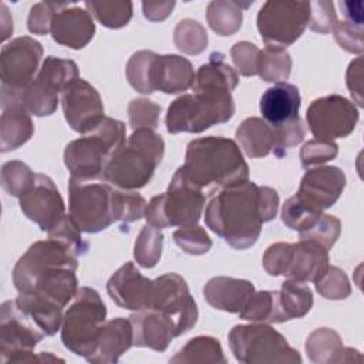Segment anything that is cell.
Instances as JSON below:
<instances>
[{"label":"cell","instance_id":"cell-51","mask_svg":"<svg viewBox=\"0 0 364 364\" xmlns=\"http://www.w3.org/2000/svg\"><path fill=\"white\" fill-rule=\"evenodd\" d=\"M48 237L65 243L73 250H75L78 256L87 250V243L81 237V229L77 226L70 215H65L61 222L48 232Z\"/></svg>","mask_w":364,"mask_h":364},{"label":"cell","instance_id":"cell-4","mask_svg":"<svg viewBox=\"0 0 364 364\" xmlns=\"http://www.w3.org/2000/svg\"><path fill=\"white\" fill-rule=\"evenodd\" d=\"M164 151V139L155 129H134L127 145L118 149L107 162L102 179L124 191L144 188L161 164Z\"/></svg>","mask_w":364,"mask_h":364},{"label":"cell","instance_id":"cell-10","mask_svg":"<svg viewBox=\"0 0 364 364\" xmlns=\"http://www.w3.org/2000/svg\"><path fill=\"white\" fill-rule=\"evenodd\" d=\"M310 1L269 0L257 13V30L272 48H283L293 44L309 26Z\"/></svg>","mask_w":364,"mask_h":364},{"label":"cell","instance_id":"cell-30","mask_svg":"<svg viewBox=\"0 0 364 364\" xmlns=\"http://www.w3.org/2000/svg\"><path fill=\"white\" fill-rule=\"evenodd\" d=\"M77 78H80V73L73 60L50 55L44 60L37 77L34 78V84L47 94L58 97V94H63V91Z\"/></svg>","mask_w":364,"mask_h":364},{"label":"cell","instance_id":"cell-42","mask_svg":"<svg viewBox=\"0 0 364 364\" xmlns=\"http://www.w3.org/2000/svg\"><path fill=\"white\" fill-rule=\"evenodd\" d=\"M112 216L114 220L135 222L145 216L146 200L136 192L132 191H112L111 196Z\"/></svg>","mask_w":364,"mask_h":364},{"label":"cell","instance_id":"cell-20","mask_svg":"<svg viewBox=\"0 0 364 364\" xmlns=\"http://www.w3.org/2000/svg\"><path fill=\"white\" fill-rule=\"evenodd\" d=\"M129 321L134 331V346L136 347H148L161 353L178 337L175 320L154 309L132 313Z\"/></svg>","mask_w":364,"mask_h":364},{"label":"cell","instance_id":"cell-9","mask_svg":"<svg viewBox=\"0 0 364 364\" xmlns=\"http://www.w3.org/2000/svg\"><path fill=\"white\" fill-rule=\"evenodd\" d=\"M229 346L239 363L300 364L301 355L269 324L235 326L229 333Z\"/></svg>","mask_w":364,"mask_h":364},{"label":"cell","instance_id":"cell-26","mask_svg":"<svg viewBox=\"0 0 364 364\" xmlns=\"http://www.w3.org/2000/svg\"><path fill=\"white\" fill-rule=\"evenodd\" d=\"M131 346H134L131 321L129 318L117 317L105 321L95 351L85 360L95 364L117 363Z\"/></svg>","mask_w":364,"mask_h":364},{"label":"cell","instance_id":"cell-43","mask_svg":"<svg viewBox=\"0 0 364 364\" xmlns=\"http://www.w3.org/2000/svg\"><path fill=\"white\" fill-rule=\"evenodd\" d=\"M314 284L318 294L324 299L341 300L351 294V286L347 274L336 266H328L327 272L314 282Z\"/></svg>","mask_w":364,"mask_h":364},{"label":"cell","instance_id":"cell-37","mask_svg":"<svg viewBox=\"0 0 364 364\" xmlns=\"http://www.w3.org/2000/svg\"><path fill=\"white\" fill-rule=\"evenodd\" d=\"M164 235L161 229L146 223L134 245V257L136 263L145 269L154 267L161 257Z\"/></svg>","mask_w":364,"mask_h":364},{"label":"cell","instance_id":"cell-48","mask_svg":"<svg viewBox=\"0 0 364 364\" xmlns=\"http://www.w3.org/2000/svg\"><path fill=\"white\" fill-rule=\"evenodd\" d=\"M161 107L154 101L146 98H135L128 105V118L132 129L149 128L155 129L158 127Z\"/></svg>","mask_w":364,"mask_h":364},{"label":"cell","instance_id":"cell-16","mask_svg":"<svg viewBox=\"0 0 364 364\" xmlns=\"http://www.w3.org/2000/svg\"><path fill=\"white\" fill-rule=\"evenodd\" d=\"M61 105L65 121L80 134L91 132L105 118L98 91L82 78H77L63 91Z\"/></svg>","mask_w":364,"mask_h":364},{"label":"cell","instance_id":"cell-57","mask_svg":"<svg viewBox=\"0 0 364 364\" xmlns=\"http://www.w3.org/2000/svg\"><path fill=\"white\" fill-rule=\"evenodd\" d=\"M259 205L263 222L274 219L279 208V195L273 188L259 186Z\"/></svg>","mask_w":364,"mask_h":364},{"label":"cell","instance_id":"cell-41","mask_svg":"<svg viewBox=\"0 0 364 364\" xmlns=\"http://www.w3.org/2000/svg\"><path fill=\"white\" fill-rule=\"evenodd\" d=\"M36 175L24 162L10 161L1 166V186L16 198H21L33 185Z\"/></svg>","mask_w":364,"mask_h":364},{"label":"cell","instance_id":"cell-32","mask_svg":"<svg viewBox=\"0 0 364 364\" xmlns=\"http://www.w3.org/2000/svg\"><path fill=\"white\" fill-rule=\"evenodd\" d=\"M277 316L279 323L300 318L306 316L313 306V294L304 282L286 280L277 291Z\"/></svg>","mask_w":364,"mask_h":364},{"label":"cell","instance_id":"cell-53","mask_svg":"<svg viewBox=\"0 0 364 364\" xmlns=\"http://www.w3.org/2000/svg\"><path fill=\"white\" fill-rule=\"evenodd\" d=\"M291 255V243L270 245L263 255V267L270 276H284Z\"/></svg>","mask_w":364,"mask_h":364},{"label":"cell","instance_id":"cell-31","mask_svg":"<svg viewBox=\"0 0 364 364\" xmlns=\"http://www.w3.org/2000/svg\"><path fill=\"white\" fill-rule=\"evenodd\" d=\"M236 141L250 158H262L274 148L273 129L257 117L246 118L236 129Z\"/></svg>","mask_w":364,"mask_h":364},{"label":"cell","instance_id":"cell-59","mask_svg":"<svg viewBox=\"0 0 364 364\" xmlns=\"http://www.w3.org/2000/svg\"><path fill=\"white\" fill-rule=\"evenodd\" d=\"M338 6L344 16V21L357 27H363V1H340Z\"/></svg>","mask_w":364,"mask_h":364},{"label":"cell","instance_id":"cell-13","mask_svg":"<svg viewBox=\"0 0 364 364\" xmlns=\"http://www.w3.org/2000/svg\"><path fill=\"white\" fill-rule=\"evenodd\" d=\"M306 118L316 139L334 141L336 138L348 136L354 131L360 115L354 102L333 94L311 101Z\"/></svg>","mask_w":364,"mask_h":364},{"label":"cell","instance_id":"cell-36","mask_svg":"<svg viewBox=\"0 0 364 364\" xmlns=\"http://www.w3.org/2000/svg\"><path fill=\"white\" fill-rule=\"evenodd\" d=\"M277 291H255L245 307L237 313L240 318L257 323H279L277 316Z\"/></svg>","mask_w":364,"mask_h":364},{"label":"cell","instance_id":"cell-28","mask_svg":"<svg viewBox=\"0 0 364 364\" xmlns=\"http://www.w3.org/2000/svg\"><path fill=\"white\" fill-rule=\"evenodd\" d=\"M1 108L0 149L9 152L24 145L33 136L34 125L23 102H13Z\"/></svg>","mask_w":364,"mask_h":364},{"label":"cell","instance_id":"cell-11","mask_svg":"<svg viewBox=\"0 0 364 364\" xmlns=\"http://www.w3.org/2000/svg\"><path fill=\"white\" fill-rule=\"evenodd\" d=\"M47 337L40 327L17 306L16 300H7L0 310V361L31 363L38 361L34 347Z\"/></svg>","mask_w":364,"mask_h":364},{"label":"cell","instance_id":"cell-14","mask_svg":"<svg viewBox=\"0 0 364 364\" xmlns=\"http://www.w3.org/2000/svg\"><path fill=\"white\" fill-rule=\"evenodd\" d=\"M176 323L178 336L189 331L198 320V307L189 293L185 279L176 273H166L154 280L151 307Z\"/></svg>","mask_w":364,"mask_h":364},{"label":"cell","instance_id":"cell-21","mask_svg":"<svg viewBox=\"0 0 364 364\" xmlns=\"http://www.w3.org/2000/svg\"><path fill=\"white\" fill-rule=\"evenodd\" d=\"M50 31L55 43L80 50L92 40L95 23L88 10L68 4L55 13Z\"/></svg>","mask_w":364,"mask_h":364},{"label":"cell","instance_id":"cell-6","mask_svg":"<svg viewBox=\"0 0 364 364\" xmlns=\"http://www.w3.org/2000/svg\"><path fill=\"white\" fill-rule=\"evenodd\" d=\"M124 145V122L105 117L95 129L65 146L64 164L70 171V178L80 181L102 179L107 162Z\"/></svg>","mask_w":364,"mask_h":364},{"label":"cell","instance_id":"cell-8","mask_svg":"<svg viewBox=\"0 0 364 364\" xmlns=\"http://www.w3.org/2000/svg\"><path fill=\"white\" fill-rule=\"evenodd\" d=\"M205 208L202 189L193 185L181 168L173 173L168 191L154 196L145 209L146 223L162 229L196 225Z\"/></svg>","mask_w":364,"mask_h":364},{"label":"cell","instance_id":"cell-55","mask_svg":"<svg viewBox=\"0 0 364 364\" xmlns=\"http://www.w3.org/2000/svg\"><path fill=\"white\" fill-rule=\"evenodd\" d=\"M331 31L341 48H344L348 53H355V54L363 53V48H364L363 27L353 26L344 20L341 21L337 20Z\"/></svg>","mask_w":364,"mask_h":364},{"label":"cell","instance_id":"cell-2","mask_svg":"<svg viewBox=\"0 0 364 364\" xmlns=\"http://www.w3.org/2000/svg\"><path fill=\"white\" fill-rule=\"evenodd\" d=\"M206 226L235 249H247L260 236L259 186L252 181L216 188L205 209Z\"/></svg>","mask_w":364,"mask_h":364},{"label":"cell","instance_id":"cell-52","mask_svg":"<svg viewBox=\"0 0 364 364\" xmlns=\"http://www.w3.org/2000/svg\"><path fill=\"white\" fill-rule=\"evenodd\" d=\"M337 23V16L334 10L333 1H310V18L309 27L310 30L318 34H327L333 30Z\"/></svg>","mask_w":364,"mask_h":364},{"label":"cell","instance_id":"cell-33","mask_svg":"<svg viewBox=\"0 0 364 364\" xmlns=\"http://www.w3.org/2000/svg\"><path fill=\"white\" fill-rule=\"evenodd\" d=\"M249 3L232 0H215L208 4L206 18L210 28L219 36H232L242 26V10L250 6Z\"/></svg>","mask_w":364,"mask_h":364},{"label":"cell","instance_id":"cell-39","mask_svg":"<svg viewBox=\"0 0 364 364\" xmlns=\"http://www.w3.org/2000/svg\"><path fill=\"white\" fill-rule=\"evenodd\" d=\"M173 41L178 50L186 54H200L208 46V34L200 23L185 18L178 23L173 31Z\"/></svg>","mask_w":364,"mask_h":364},{"label":"cell","instance_id":"cell-24","mask_svg":"<svg viewBox=\"0 0 364 364\" xmlns=\"http://www.w3.org/2000/svg\"><path fill=\"white\" fill-rule=\"evenodd\" d=\"M328 250L316 240L300 239L291 243L290 262L286 274L297 282H317L330 266Z\"/></svg>","mask_w":364,"mask_h":364},{"label":"cell","instance_id":"cell-12","mask_svg":"<svg viewBox=\"0 0 364 364\" xmlns=\"http://www.w3.org/2000/svg\"><path fill=\"white\" fill-rule=\"evenodd\" d=\"M112 191L114 189L109 185L102 182L70 178V216L81 232L97 233L115 222L111 205Z\"/></svg>","mask_w":364,"mask_h":364},{"label":"cell","instance_id":"cell-27","mask_svg":"<svg viewBox=\"0 0 364 364\" xmlns=\"http://www.w3.org/2000/svg\"><path fill=\"white\" fill-rule=\"evenodd\" d=\"M306 351L309 358L317 364L348 363L354 361V355H360L357 350L343 347L338 333L326 327L314 330L307 337Z\"/></svg>","mask_w":364,"mask_h":364},{"label":"cell","instance_id":"cell-49","mask_svg":"<svg viewBox=\"0 0 364 364\" xmlns=\"http://www.w3.org/2000/svg\"><path fill=\"white\" fill-rule=\"evenodd\" d=\"M338 146L334 141L310 139L300 149V161L303 168H310L313 165H320L331 161L337 156Z\"/></svg>","mask_w":364,"mask_h":364},{"label":"cell","instance_id":"cell-56","mask_svg":"<svg viewBox=\"0 0 364 364\" xmlns=\"http://www.w3.org/2000/svg\"><path fill=\"white\" fill-rule=\"evenodd\" d=\"M347 87L354 101L363 107V58L353 60L347 70Z\"/></svg>","mask_w":364,"mask_h":364},{"label":"cell","instance_id":"cell-35","mask_svg":"<svg viewBox=\"0 0 364 364\" xmlns=\"http://www.w3.org/2000/svg\"><path fill=\"white\" fill-rule=\"evenodd\" d=\"M291 71V57L283 48L266 47L260 51L257 75L267 82H284Z\"/></svg>","mask_w":364,"mask_h":364},{"label":"cell","instance_id":"cell-38","mask_svg":"<svg viewBox=\"0 0 364 364\" xmlns=\"http://www.w3.org/2000/svg\"><path fill=\"white\" fill-rule=\"evenodd\" d=\"M85 7L91 16L108 28H121L132 17L131 1H85Z\"/></svg>","mask_w":364,"mask_h":364},{"label":"cell","instance_id":"cell-19","mask_svg":"<svg viewBox=\"0 0 364 364\" xmlns=\"http://www.w3.org/2000/svg\"><path fill=\"white\" fill-rule=\"evenodd\" d=\"M107 291L118 307L138 311L151 307L154 280L142 276L132 262H127L109 277Z\"/></svg>","mask_w":364,"mask_h":364},{"label":"cell","instance_id":"cell-47","mask_svg":"<svg viewBox=\"0 0 364 364\" xmlns=\"http://www.w3.org/2000/svg\"><path fill=\"white\" fill-rule=\"evenodd\" d=\"M67 1H40L30 9L27 27L33 34L44 36L51 30V23L57 11L67 7Z\"/></svg>","mask_w":364,"mask_h":364},{"label":"cell","instance_id":"cell-40","mask_svg":"<svg viewBox=\"0 0 364 364\" xmlns=\"http://www.w3.org/2000/svg\"><path fill=\"white\" fill-rule=\"evenodd\" d=\"M156 54L154 51L141 50L131 55L127 63L125 73L128 82L141 94H152L151 85V65Z\"/></svg>","mask_w":364,"mask_h":364},{"label":"cell","instance_id":"cell-58","mask_svg":"<svg viewBox=\"0 0 364 364\" xmlns=\"http://www.w3.org/2000/svg\"><path fill=\"white\" fill-rule=\"evenodd\" d=\"M175 7V1H144L142 10L144 16L151 21L165 20Z\"/></svg>","mask_w":364,"mask_h":364},{"label":"cell","instance_id":"cell-45","mask_svg":"<svg viewBox=\"0 0 364 364\" xmlns=\"http://www.w3.org/2000/svg\"><path fill=\"white\" fill-rule=\"evenodd\" d=\"M175 243L189 255H203L212 247V240L206 230L198 225L182 226L173 232Z\"/></svg>","mask_w":364,"mask_h":364},{"label":"cell","instance_id":"cell-1","mask_svg":"<svg viewBox=\"0 0 364 364\" xmlns=\"http://www.w3.org/2000/svg\"><path fill=\"white\" fill-rule=\"evenodd\" d=\"M78 255L65 243L48 237L33 243L13 269V283L18 293H37L63 307L75 297Z\"/></svg>","mask_w":364,"mask_h":364},{"label":"cell","instance_id":"cell-54","mask_svg":"<svg viewBox=\"0 0 364 364\" xmlns=\"http://www.w3.org/2000/svg\"><path fill=\"white\" fill-rule=\"evenodd\" d=\"M272 129H273V135H274L273 152L277 156H283L286 154V149L301 142L306 135V127L300 118L289 125L272 128Z\"/></svg>","mask_w":364,"mask_h":364},{"label":"cell","instance_id":"cell-44","mask_svg":"<svg viewBox=\"0 0 364 364\" xmlns=\"http://www.w3.org/2000/svg\"><path fill=\"white\" fill-rule=\"evenodd\" d=\"M341 232V222L333 216L323 213L317 222L310 226L307 230L300 232V239H311L323 245L327 250L333 247V245L337 242Z\"/></svg>","mask_w":364,"mask_h":364},{"label":"cell","instance_id":"cell-3","mask_svg":"<svg viewBox=\"0 0 364 364\" xmlns=\"http://www.w3.org/2000/svg\"><path fill=\"white\" fill-rule=\"evenodd\" d=\"M198 188H223L247 181L249 166L239 145L225 136H202L186 146L185 164L179 166Z\"/></svg>","mask_w":364,"mask_h":364},{"label":"cell","instance_id":"cell-29","mask_svg":"<svg viewBox=\"0 0 364 364\" xmlns=\"http://www.w3.org/2000/svg\"><path fill=\"white\" fill-rule=\"evenodd\" d=\"M16 303L46 336H53L60 330L64 307L57 301L37 293H18Z\"/></svg>","mask_w":364,"mask_h":364},{"label":"cell","instance_id":"cell-15","mask_svg":"<svg viewBox=\"0 0 364 364\" xmlns=\"http://www.w3.org/2000/svg\"><path fill=\"white\" fill-rule=\"evenodd\" d=\"M41 57V44L28 36L17 37L4 44L0 51L1 87L24 91L34 81Z\"/></svg>","mask_w":364,"mask_h":364},{"label":"cell","instance_id":"cell-18","mask_svg":"<svg viewBox=\"0 0 364 364\" xmlns=\"http://www.w3.org/2000/svg\"><path fill=\"white\" fill-rule=\"evenodd\" d=\"M346 186V175L337 166H318L309 169L301 181L296 199L314 213H323L333 206Z\"/></svg>","mask_w":364,"mask_h":364},{"label":"cell","instance_id":"cell-46","mask_svg":"<svg viewBox=\"0 0 364 364\" xmlns=\"http://www.w3.org/2000/svg\"><path fill=\"white\" fill-rule=\"evenodd\" d=\"M323 213H314L311 210H309L306 206H303L296 196L293 195L291 198H289L282 209V220L283 223L293 229L300 232L307 230L310 226H313L317 219L321 216Z\"/></svg>","mask_w":364,"mask_h":364},{"label":"cell","instance_id":"cell-7","mask_svg":"<svg viewBox=\"0 0 364 364\" xmlns=\"http://www.w3.org/2000/svg\"><path fill=\"white\" fill-rule=\"evenodd\" d=\"M74 299L63 316L61 341L75 355L88 358L97 348L107 307L92 287H80Z\"/></svg>","mask_w":364,"mask_h":364},{"label":"cell","instance_id":"cell-23","mask_svg":"<svg viewBox=\"0 0 364 364\" xmlns=\"http://www.w3.org/2000/svg\"><path fill=\"white\" fill-rule=\"evenodd\" d=\"M195 73L191 61L176 54L155 55L151 65V85L154 91L178 94L193 85Z\"/></svg>","mask_w":364,"mask_h":364},{"label":"cell","instance_id":"cell-5","mask_svg":"<svg viewBox=\"0 0 364 364\" xmlns=\"http://www.w3.org/2000/svg\"><path fill=\"white\" fill-rule=\"evenodd\" d=\"M171 102L166 112V129L171 134L202 132L212 125L228 122L235 114L232 91L220 87H192Z\"/></svg>","mask_w":364,"mask_h":364},{"label":"cell","instance_id":"cell-25","mask_svg":"<svg viewBox=\"0 0 364 364\" xmlns=\"http://www.w3.org/2000/svg\"><path fill=\"white\" fill-rule=\"evenodd\" d=\"M253 293L252 282L226 276L213 277L203 287L205 300L213 309L229 313H239Z\"/></svg>","mask_w":364,"mask_h":364},{"label":"cell","instance_id":"cell-17","mask_svg":"<svg viewBox=\"0 0 364 364\" xmlns=\"http://www.w3.org/2000/svg\"><path fill=\"white\" fill-rule=\"evenodd\" d=\"M20 208L43 232L53 230L65 216L64 200L53 179L44 173L36 175L30 189L20 198Z\"/></svg>","mask_w":364,"mask_h":364},{"label":"cell","instance_id":"cell-34","mask_svg":"<svg viewBox=\"0 0 364 364\" xmlns=\"http://www.w3.org/2000/svg\"><path fill=\"white\" fill-rule=\"evenodd\" d=\"M222 346L218 338L210 336H198L189 340L169 363H212L226 364Z\"/></svg>","mask_w":364,"mask_h":364},{"label":"cell","instance_id":"cell-50","mask_svg":"<svg viewBox=\"0 0 364 364\" xmlns=\"http://www.w3.org/2000/svg\"><path fill=\"white\" fill-rule=\"evenodd\" d=\"M232 60L237 71L245 77L257 75L260 50L249 41H239L230 50Z\"/></svg>","mask_w":364,"mask_h":364},{"label":"cell","instance_id":"cell-22","mask_svg":"<svg viewBox=\"0 0 364 364\" xmlns=\"http://www.w3.org/2000/svg\"><path fill=\"white\" fill-rule=\"evenodd\" d=\"M301 98L299 88L289 82H277L260 98V114L270 128H279L297 121Z\"/></svg>","mask_w":364,"mask_h":364}]
</instances>
